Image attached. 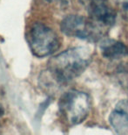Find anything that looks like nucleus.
<instances>
[{
    "label": "nucleus",
    "instance_id": "obj_7",
    "mask_svg": "<svg viewBox=\"0 0 128 135\" xmlns=\"http://www.w3.org/2000/svg\"><path fill=\"white\" fill-rule=\"evenodd\" d=\"M103 56L107 59H119L128 55V47L124 43L115 40L105 39L99 45Z\"/></svg>",
    "mask_w": 128,
    "mask_h": 135
},
{
    "label": "nucleus",
    "instance_id": "obj_8",
    "mask_svg": "<svg viewBox=\"0 0 128 135\" xmlns=\"http://www.w3.org/2000/svg\"><path fill=\"white\" fill-rule=\"evenodd\" d=\"M114 2L120 7L124 18L128 20V0H114Z\"/></svg>",
    "mask_w": 128,
    "mask_h": 135
},
{
    "label": "nucleus",
    "instance_id": "obj_4",
    "mask_svg": "<svg viewBox=\"0 0 128 135\" xmlns=\"http://www.w3.org/2000/svg\"><path fill=\"white\" fill-rule=\"evenodd\" d=\"M60 29L68 37L97 41L103 36L104 28L97 25L91 18L79 15H68L61 21Z\"/></svg>",
    "mask_w": 128,
    "mask_h": 135
},
{
    "label": "nucleus",
    "instance_id": "obj_11",
    "mask_svg": "<svg viewBox=\"0 0 128 135\" xmlns=\"http://www.w3.org/2000/svg\"><path fill=\"white\" fill-rule=\"evenodd\" d=\"M45 1H48V2H55V1H59V0H45Z\"/></svg>",
    "mask_w": 128,
    "mask_h": 135
},
{
    "label": "nucleus",
    "instance_id": "obj_1",
    "mask_svg": "<svg viewBox=\"0 0 128 135\" xmlns=\"http://www.w3.org/2000/svg\"><path fill=\"white\" fill-rule=\"evenodd\" d=\"M92 55L86 47H71L53 56L47 69L56 82L64 84L79 76L91 62Z\"/></svg>",
    "mask_w": 128,
    "mask_h": 135
},
{
    "label": "nucleus",
    "instance_id": "obj_2",
    "mask_svg": "<svg viewBox=\"0 0 128 135\" xmlns=\"http://www.w3.org/2000/svg\"><path fill=\"white\" fill-rule=\"evenodd\" d=\"M58 109L70 126L82 123L91 110V98L87 93L71 90L64 93L58 101Z\"/></svg>",
    "mask_w": 128,
    "mask_h": 135
},
{
    "label": "nucleus",
    "instance_id": "obj_3",
    "mask_svg": "<svg viewBox=\"0 0 128 135\" xmlns=\"http://www.w3.org/2000/svg\"><path fill=\"white\" fill-rule=\"evenodd\" d=\"M27 40L31 53L36 57L44 58L55 53L60 47L58 34L44 24H33L27 35Z\"/></svg>",
    "mask_w": 128,
    "mask_h": 135
},
{
    "label": "nucleus",
    "instance_id": "obj_6",
    "mask_svg": "<svg viewBox=\"0 0 128 135\" xmlns=\"http://www.w3.org/2000/svg\"><path fill=\"white\" fill-rule=\"evenodd\" d=\"M109 121L118 134L128 135V103H119L111 113Z\"/></svg>",
    "mask_w": 128,
    "mask_h": 135
},
{
    "label": "nucleus",
    "instance_id": "obj_5",
    "mask_svg": "<svg viewBox=\"0 0 128 135\" xmlns=\"http://www.w3.org/2000/svg\"><path fill=\"white\" fill-rule=\"evenodd\" d=\"M88 12L91 20L104 29L115 23L116 12L107 0H92L88 4Z\"/></svg>",
    "mask_w": 128,
    "mask_h": 135
},
{
    "label": "nucleus",
    "instance_id": "obj_9",
    "mask_svg": "<svg viewBox=\"0 0 128 135\" xmlns=\"http://www.w3.org/2000/svg\"><path fill=\"white\" fill-rule=\"evenodd\" d=\"M81 1V3H83V4H89L92 1V0H80Z\"/></svg>",
    "mask_w": 128,
    "mask_h": 135
},
{
    "label": "nucleus",
    "instance_id": "obj_10",
    "mask_svg": "<svg viewBox=\"0 0 128 135\" xmlns=\"http://www.w3.org/2000/svg\"><path fill=\"white\" fill-rule=\"evenodd\" d=\"M4 114V108L0 105V117H2Z\"/></svg>",
    "mask_w": 128,
    "mask_h": 135
}]
</instances>
